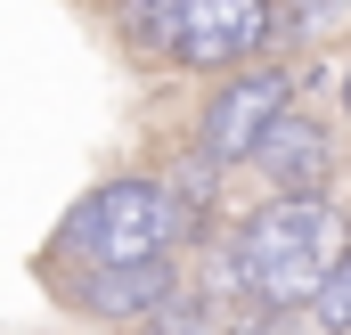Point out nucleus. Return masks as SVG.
I'll use <instances>...</instances> for the list:
<instances>
[{"label":"nucleus","mask_w":351,"mask_h":335,"mask_svg":"<svg viewBox=\"0 0 351 335\" xmlns=\"http://www.w3.org/2000/svg\"><path fill=\"white\" fill-rule=\"evenodd\" d=\"M351 246V221L335 196H262L213 238V303L229 311H311L319 278Z\"/></svg>","instance_id":"f257e3e1"},{"label":"nucleus","mask_w":351,"mask_h":335,"mask_svg":"<svg viewBox=\"0 0 351 335\" xmlns=\"http://www.w3.org/2000/svg\"><path fill=\"white\" fill-rule=\"evenodd\" d=\"M123 58L164 74H229L286 49V0H106Z\"/></svg>","instance_id":"f03ea898"},{"label":"nucleus","mask_w":351,"mask_h":335,"mask_svg":"<svg viewBox=\"0 0 351 335\" xmlns=\"http://www.w3.org/2000/svg\"><path fill=\"white\" fill-rule=\"evenodd\" d=\"M41 262H66V270L180 262V253H172V213H164L156 172H106V180H90L82 196L58 213V229H49Z\"/></svg>","instance_id":"7ed1b4c3"},{"label":"nucleus","mask_w":351,"mask_h":335,"mask_svg":"<svg viewBox=\"0 0 351 335\" xmlns=\"http://www.w3.org/2000/svg\"><path fill=\"white\" fill-rule=\"evenodd\" d=\"M302 90H294V66L286 58H254V66H229V74H213L204 90V106H196V156L213 172H245L254 164V148H262V131L294 106Z\"/></svg>","instance_id":"20e7f679"},{"label":"nucleus","mask_w":351,"mask_h":335,"mask_svg":"<svg viewBox=\"0 0 351 335\" xmlns=\"http://www.w3.org/2000/svg\"><path fill=\"white\" fill-rule=\"evenodd\" d=\"M33 278L49 286V303L66 319H90V327H123L139 335L180 286V262H131V270H66V262H33Z\"/></svg>","instance_id":"39448f33"},{"label":"nucleus","mask_w":351,"mask_h":335,"mask_svg":"<svg viewBox=\"0 0 351 335\" xmlns=\"http://www.w3.org/2000/svg\"><path fill=\"white\" fill-rule=\"evenodd\" d=\"M335 123L319 115V106H286L278 123L262 131V148H254V180H262V196H335Z\"/></svg>","instance_id":"423d86ee"},{"label":"nucleus","mask_w":351,"mask_h":335,"mask_svg":"<svg viewBox=\"0 0 351 335\" xmlns=\"http://www.w3.org/2000/svg\"><path fill=\"white\" fill-rule=\"evenodd\" d=\"M221 180H229V172H213L196 148H188L172 172H156L164 213H172V253H204L213 238H221Z\"/></svg>","instance_id":"0eeeda50"},{"label":"nucleus","mask_w":351,"mask_h":335,"mask_svg":"<svg viewBox=\"0 0 351 335\" xmlns=\"http://www.w3.org/2000/svg\"><path fill=\"white\" fill-rule=\"evenodd\" d=\"M311 335H351V246L335 253V270L319 278V294H311Z\"/></svg>","instance_id":"6e6552de"},{"label":"nucleus","mask_w":351,"mask_h":335,"mask_svg":"<svg viewBox=\"0 0 351 335\" xmlns=\"http://www.w3.org/2000/svg\"><path fill=\"white\" fill-rule=\"evenodd\" d=\"M221 335H311V319L302 311H229Z\"/></svg>","instance_id":"1a4fd4ad"},{"label":"nucleus","mask_w":351,"mask_h":335,"mask_svg":"<svg viewBox=\"0 0 351 335\" xmlns=\"http://www.w3.org/2000/svg\"><path fill=\"white\" fill-rule=\"evenodd\" d=\"M335 106H343V131H351V58H343V82H335Z\"/></svg>","instance_id":"9d476101"}]
</instances>
